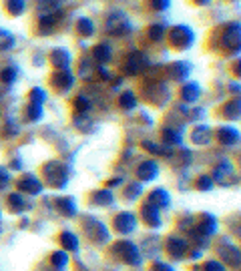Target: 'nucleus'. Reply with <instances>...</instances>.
Instances as JSON below:
<instances>
[{"mask_svg":"<svg viewBox=\"0 0 241 271\" xmlns=\"http://www.w3.org/2000/svg\"><path fill=\"white\" fill-rule=\"evenodd\" d=\"M36 14L42 34H48L54 28V24L62 18V10L56 0H36Z\"/></svg>","mask_w":241,"mask_h":271,"instance_id":"f257e3e1","label":"nucleus"},{"mask_svg":"<svg viewBox=\"0 0 241 271\" xmlns=\"http://www.w3.org/2000/svg\"><path fill=\"white\" fill-rule=\"evenodd\" d=\"M165 36H169L171 46H173V48H177V50L191 48V44L195 42V32L191 30V26H185V24L171 26V28H169V32H167Z\"/></svg>","mask_w":241,"mask_h":271,"instance_id":"f03ea898","label":"nucleus"},{"mask_svg":"<svg viewBox=\"0 0 241 271\" xmlns=\"http://www.w3.org/2000/svg\"><path fill=\"white\" fill-rule=\"evenodd\" d=\"M133 30V24L125 12H111L107 18V32L113 36H127Z\"/></svg>","mask_w":241,"mask_h":271,"instance_id":"7ed1b4c3","label":"nucleus"},{"mask_svg":"<svg viewBox=\"0 0 241 271\" xmlns=\"http://www.w3.org/2000/svg\"><path fill=\"white\" fill-rule=\"evenodd\" d=\"M149 69V56L141 50H135L127 56V62H125V73L127 75H143L145 71Z\"/></svg>","mask_w":241,"mask_h":271,"instance_id":"20e7f679","label":"nucleus"},{"mask_svg":"<svg viewBox=\"0 0 241 271\" xmlns=\"http://www.w3.org/2000/svg\"><path fill=\"white\" fill-rule=\"evenodd\" d=\"M213 181H215L217 185H221V187H231V185H237L239 177H237L235 169H233L229 163H221V165H217L215 171H213Z\"/></svg>","mask_w":241,"mask_h":271,"instance_id":"39448f33","label":"nucleus"},{"mask_svg":"<svg viewBox=\"0 0 241 271\" xmlns=\"http://www.w3.org/2000/svg\"><path fill=\"white\" fill-rule=\"evenodd\" d=\"M239 22H233L229 24L225 30H223V36H221V44L227 48V50H233V52H239L241 46V30H239Z\"/></svg>","mask_w":241,"mask_h":271,"instance_id":"423d86ee","label":"nucleus"},{"mask_svg":"<svg viewBox=\"0 0 241 271\" xmlns=\"http://www.w3.org/2000/svg\"><path fill=\"white\" fill-rule=\"evenodd\" d=\"M44 175L48 177V181H50V185H54V187H64L66 185V179H68V175H66V169L60 165V163H48L46 167H44Z\"/></svg>","mask_w":241,"mask_h":271,"instance_id":"0eeeda50","label":"nucleus"},{"mask_svg":"<svg viewBox=\"0 0 241 271\" xmlns=\"http://www.w3.org/2000/svg\"><path fill=\"white\" fill-rule=\"evenodd\" d=\"M117 249H119V253H121L123 261L131 263V265H139V263H141L139 249H137V247H135L131 241H121V243L117 245Z\"/></svg>","mask_w":241,"mask_h":271,"instance_id":"6e6552de","label":"nucleus"},{"mask_svg":"<svg viewBox=\"0 0 241 271\" xmlns=\"http://www.w3.org/2000/svg\"><path fill=\"white\" fill-rule=\"evenodd\" d=\"M115 225L119 233H133L137 229V217L133 213H121L115 219Z\"/></svg>","mask_w":241,"mask_h":271,"instance_id":"1a4fd4ad","label":"nucleus"},{"mask_svg":"<svg viewBox=\"0 0 241 271\" xmlns=\"http://www.w3.org/2000/svg\"><path fill=\"white\" fill-rule=\"evenodd\" d=\"M72 85H74V77H72L70 71H58V73H54V77H52V87L54 89L68 91Z\"/></svg>","mask_w":241,"mask_h":271,"instance_id":"9d476101","label":"nucleus"},{"mask_svg":"<svg viewBox=\"0 0 241 271\" xmlns=\"http://www.w3.org/2000/svg\"><path fill=\"white\" fill-rule=\"evenodd\" d=\"M137 175H139L141 181H151V179H155L159 175V165L153 159H149V161H145V163L139 165Z\"/></svg>","mask_w":241,"mask_h":271,"instance_id":"9b49d317","label":"nucleus"},{"mask_svg":"<svg viewBox=\"0 0 241 271\" xmlns=\"http://www.w3.org/2000/svg\"><path fill=\"white\" fill-rule=\"evenodd\" d=\"M50 60H52V64H54L58 71H68L70 54H68V50H64V48H56V50H52Z\"/></svg>","mask_w":241,"mask_h":271,"instance_id":"f8f14e48","label":"nucleus"},{"mask_svg":"<svg viewBox=\"0 0 241 271\" xmlns=\"http://www.w3.org/2000/svg\"><path fill=\"white\" fill-rule=\"evenodd\" d=\"M18 189L24 193H30V195H38L42 191V183L36 177H22L18 181Z\"/></svg>","mask_w":241,"mask_h":271,"instance_id":"ddd939ff","label":"nucleus"},{"mask_svg":"<svg viewBox=\"0 0 241 271\" xmlns=\"http://www.w3.org/2000/svg\"><path fill=\"white\" fill-rule=\"evenodd\" d=\"M215 137H217V141L221 145H237V141H239V133L233 127H221V129H217Z\"/></svg>","mask_w":241,"mask_h":271,"instance_id":"4468645a","label":"nucleus"},{"mask_svg":"<svg viewBox=\"0 0 241 271\" xmlns=\"http://www.w3.org/2000/svg\"><path fill=\"white\" fill-rule=\"evenodd\" d=\"M211 129L207 127V125H197L195 129H193V133H191V141L195 143V145H209L211 143Z\"/></svg>","mask_w":241,"mask_h":271,"instance_id":"2eb2a0df","label":"nucleus"},{"mask_svg":"<svg viewBox=\"0 0 241 271\" xmlns=\"http://www.w3.org/2000/svg\"><path fill=\"white\" fill-rule=\"evenodd\" d=\"M93 58L101 64L109 62L113 58V50H111V44L109 42H99L95 48H93Z\"/></svg>","mask_w":241,"mask_h":271,"instance_id":"dca6fc26","label":"nucleus"},{"mask_svg":"<svg viewBox=\"0 0 241 271\" xmlns=\"http://www.w3.org/2000/svg\"><path fill=\"white\" fill-rule=\"evenodd\" d=\"M141 215H143V219L147 221V225H155V227L161 225V215H159V209H157L155 205L145 203L143 209H141Z\"/></svg>","mask_w":241,"mask_h":271,"instance_id":"f3484780","label":"nucleus"},{"mask_svg":"<svg viewBox=\"0 0 241 271\" xmlns=\"http://www.w3.org/2000/svg\"><path fill=\"white\" fill-rule=\"evenodd\" d=\"M189 71H191L189 64H185L183 60H177V62L169 64V77L173 81H185L189 77Z\"/></svg>","mask_w":241,"mask_h":271,"instance_id":"a211bd4d","label":"nucleus"},{"mask_svg":"<svg viewBox=\"0 0 241 271\" xmlns=\"http://www.w3.org/2000/svg\"><path fill=\"white\" fill-rule=\"evenodd\" d=\"M167 249H169V253L173 257H181L187 251V241L181 239V237H169L167 239Z\"/></svg>","mask_w":241,"mask_h":271,"instance_id":"6ab92c4d","label":"nucleus"},{"mask_svg":"<svg viewBox=\"0 0 241 271\" xmlns=\"http://www.w3.org/2000/svg\"><path fill=\"white\" fill-rule=\"evenodd\" d=\"M149 201H151V205H155L157 209L169 207V203H171V199H169V193H167L165 189H155V191L151 193Z\"/></svg>","mask_w":241,"mask_h":271,"instance_id":"aec40b11","label":"nucleus"},{"mask_svg":"<svg viewBox=\"0 0 241 271\" xmlns=\"http://www.w3.org/2000/svg\"><path fill=\"white\" fill-rule=\"evenodd\" d=\"M199 95H201V89H199L197 83H187V85L183 87V91H181V99H183L185 103H195V101L199 99Z\"/></svg>","mask_w":241,"mask_h":271,"instance_id":"412c9836","label":"nucleus"},{"mask_svg":"<svg viewBox=\"0 0 241 271\" xmlns=\"http://www.w3.org/2000/svg\"><path fill=\"white\" fill-rule=\"evenodd\" d=\"M56 207H58V211H60L62 215H66V217H72V215L76 213V209H74V199H72V197L56 199Z\"/></svg>","mask_w":241,"mask_h":271,"instance_id":"4be33fe9","label":"nucleus"},{"mask_svg":"<svg viewBox=\"0 0 241 271\" xmlns=\"http://www.w3.org/2000/svg\"><path fill=\"white\" fill-rule=\"evenodd\" d=\"M93 201L99 203V205H113L115 203V197H113V193L109 189H101V191H95Z\"/></svg>","mask_w":241,"mask_h":271,"instance_id":"5701e85b","label":"nucleus"},{"mask_svg":"<svg viewBox=\"0 0 241 271\" xmlns=\"http://www.w3.org/2000/svg\"><path fill=\"white\" fill-rule=\"evenodd\" d=\"M76 30H78L83 36H93V34H95V24H93V20H89L87 16H83V18H78V22H76Z\"/></svg>","mask_w":241,"mask_h":271,"instance_id":"b1692460","label":"nucleus"},{"mask_svg":"<svg viewBox=\"0 0 241 271\" xmlns=\"http://www.w3.org/2000/svg\"><path fill=\"white\" fill-rule=\"evenodd\" d=\"M119 105H121V109H125V111H133V109L137 107V97H135V93H131V91L123 93L121 99H119Z\"/></svg>","mask_w":241,"mask_h":271,"instance_id":"393cba45","label":"nucleus"},{"mask_svg":"<svg viewBox=\"0 0 241 271\" xmlns=\"http://www.w3.org/2000/svg\"><path fill=\"white\" fill-rule=\"evenodd\" d=\"M24 6H26L24 0H6V2H4V8H6L12 16H20V14L24 12Z\"/></svg>","mask_w":241,"mask_h":271,"instance_id":"a878e982","label":"nucleus"},{"mask_svg":"<svg viewBox=\"0 0 241 271\" xmlns=\"http://www.w3.org/2000/svg\"><path fill=\"white\" fill-rule=\"evenodd\" d=\"M165 34H167V30H165L163 24H151V26H149V38H151L153 42H161V40L165 38Z\"/></svg>","mask_w":241,"mask_h":271,"instance_id":"bb28decb","label":"nucleus"},{"mask_svg":"<svg viewBox=\"0 0 241 271\" xmlns=\"http://www.w3.org/2000/svg\"><path fill=\"white\" fill-rule=\"evenodd\" d=\"M24 115H26V119L28 121H38L40 117H42V105H34V103H28V107H26V111H24Z\"/></svg>","mask_w":241,"mask_h":271,"instance_id":"cd10ccee","label":"nucleus"},{"mask_svg":"<svg viewBox=\"0 0 241 271\" xmlns=\"http://www.w3.org/2000/svg\"><path fill=\"white\" fill-rule=\"evenodd\" d=\"M199 229H201L205 235H211V233L217 229L215 219H213L211 215H203V217H201V223H199Z\"/></svg>","mask_w":241,"mask_h":271,"instance_id":"c85d7f7f","label":"nucleus"},{"mask_svg":"<svg viewBox=\"0 0 241 271\" xmlns=\"http://www.w3.org/2000/svg\"><path fill=\"white\" fill-rule=\"evenodd\" d=\"M60 241H62V245H64L68 251H76V249H78V241H76V235H74V233L64 231V233L60 235Z\"/></svg>","mask_w":241,"mask_h":271,"instance_id":"c756f323","label":"nucleus"},{"mask_svg":"<svg viewBox=\"0 0 241 271\" xmlns=\"http://www.w3.org/2000/svg\"><path fill=\"white\" fill-rule=\"evenodd\" d=\"M74 109H76L78 115H87V113L91 111V101H89L85 95H78V97L74 99Z\"/></svg>","mask_w":241,"mask_h":271,"instance_id":"7c9ffc66","label":"nucleus"},{"mask_svg":"<svg viewBox=\"0 0 241 271\" xmlns=\"http://www.w3.org/2000/svg\"><path fill=\"white\" fill-rule=\"evenodd\" d=\"M143 147H145L147 151L155 153V155H171V153H173V151H171V147L167 149V147H163V145H159V143H151V141H145V143H143Z\"/></svg>","mask_w":241,"mask_h":271,"instance_id":"2f4dec72","label":"nucleus"},{"mask_svg":"<svg viewBox=\"0 0 241 271\" xmlns=\"http://www.w3.org/2000/svg\"><path fill=\"white\" fill-rule=\"evenodd\" d=\"M12 46H14V36H12V32L0 30V52H2V50H10Z\"/></svg>","mask_w":241,"mask_h":271,"instance_id":"473e14b6","label":"nucleus"},{"mask_svg":"<svg viewBox=\"0 0 241 271\" xmlns=\"http://www.w3.org/2000/svg\"><path fill=\"white\" fill-rule=\"evenodd\" d=\"M225 117L227 119H239V99L225 105Z\"/></svg>","mask_w":241,"mask_h":271,"instance_id":"72a5a7b5","label":"nucleus"},{"mask_svg":"<svg viewBox=\"0 0 241 271\" xmlns=\"http://www.w3.org/2000/svg\"><path fill=\"white\" fill-rule=\"evenodd\" d=\"M16 75H18V69L10 64V66L2 69V73H0V79H2L4 83H14V81H16Z\"/></svg>","mask_w":241,"mask_h":271,"instance_id":"f704fd0d","label":"nucleus"},{"mask_svg":"<svg viewBox=\"0 0 241 271\" xmlns=\"http://www.w3.org/2000/svg\"><path fill=\"white\" fill-rule=\"evenodd\" d=\"M66 263H68V255H66L64 251H56V253H52V265H54V267L64 269Z\"/></svg>","mask_w":241,"mask_h":271,"instance_id":"c9c22d12","label":"nucleus"},{"mask_svg":"<svg viewBox=\"0 0 241 271\" xmlns=\"http://www.w3.org/2000/svg\"><path fill=\"white\" fill-rule=\"evenodd\" d=\"M163 139H165V145H179V143H181V135L175 133L171 127L163 131Z\"/></svg>","mask_w":241,"mask_h":271,"instance_id":"e433bc0d","label":"nucleus"},{"mask_svg":"<svg viewBox=\"0 0 241 271\" xmlns=\"http://www.w3.org/2000/svg\"><path fill=\"white\" fill-rule=\"evenodd\" d=\"M44 101H46V93H44L42 89L34 87V89L30 91V103H34V105H42Z\"/></svg>","mask_w":241,"mask_h":271,"instance_id":"4c0bfd02","label":"nucleus"},{"mask_svg":"<svg viewBox=\"0 0 241 271\" xmlns=\"http://www.w3.org/2000/svg\"><path fill=\"white\" fill-rule=\"evenodd\" d=\"M8 203L12 205V211H20L24 207V199L18 195V193H10L8 195Z\"/></svg>","mask_w":241,"mask_h":271,"instance_id":"58836bf2","label":"nucleus"},{"mask_svg":"<svg viewBox=\"0 0 241 271\" xmlns=\"http://www.w3.org/2000/svg\"><path fill=\"white\" fill-rule=\"evenodd\" d=\"M197 187H199L201 191H211V187H213V179H211L209 175H201L199 181H197Z\"/></svg>","mask_w":241,"mask_h":271,"instance_id":"ea45409f","label":"nucleus"},{"mask_svg":"<svg viewBox=\"0 0 241 271\" xmlns=\"http://www.w3.org/2000/svg\"><path fill=\"white\" fill-rule=\"evenodd\" d=\"M171 6V0H151V8L157 12H165Z\"/></svg>","mask_w":241,"mask_h":271,"instance_id":"a19ab883","label":"nucleus"},{"mask_svg":"<svg viewBox=\"0 0 241 271\" xmlns=\"http://www.w3.org/2000/svg\"><path fill=\"white\" fill-rule=\"evenodd\" d=\"M81 77H83V79H87V81L93 77V64H89V66H87V60H83V64H81Z\"/></svg>","mask_w":241,"mask_h":271,"instance_id":"79ce46f5","label":"nucleus"},{"mask_svg":"<svg viewBox=\"0 0 241 271\" xmlns=\"http://www.w3.org/2000/svg\"><path fill=\"white\" fill-rule=\"evenodd\" d=\"M203 271H225V267L219 263V261H207L203 265Z\"/></svg>","mask_w":241,"mask_h":271,"instance_id":"37998d69","label":"nucleus"},{"mask_svg":"<svg viewBox=\"0 0 241 271\" xmlns=\"http://www.w3.org/2000/svg\"><path fill=\"white\" fill-rule=\"evenodd\" d=\"M141 195V185H131L129 187V193H127V199H135V197H139Z\"/></svg>","mask_w":241,"mask_h":271,"instance_id":"c03bdc74","label":"nucleus"},{"mask_svg":"<svg viewBox=\"0 0 241 271\" xmlns=\"http://www.w3.org/2000/svg\"><path fill=\"white\" fill-rule=\"evenodd\" d=\"M8 181H10V175H8V173H6V171L0 167V191H2V189L8 185Z\"/></svg>","mask_w":241,"mask_h":271,"instance_id":"a18cd8bd","label":"nucleus"},{"mask_svg":"<svg viewBox=\"0 0 241 271\" xmlns=\"http://www.w3.org/2000/svg\"><path fill=\"white\" fill-rule=\"evenodd\" d=\"M97 73H99V77H101L103 81H111V73H109V71H107V69H105L103 64H101V66L97 69Z\"/></svg>","mask_w":241,"mask_h":271,"instance_id":"49530a36","label":"nucleus"},{"mask_svg":"<svg viewBox=\"0 0 241 271\" xmlns=\"http://www.w3.org/2000/svg\"><path fill=\"white\" fill-rule=\"evenodd\" d=\"M151 271H173V269H171L169 265H165V263H157Z\"/></svg>","mask_w":241,"mask_h":271,"instance_id":"de8ad7c7","label":"nucleus"},{"mask_svg":"<svg viewBox=\"0 0 241 271\" xmlns=\"http://www.w3.org/2000/svg\"><path fill=\"white\" fill-rule=\"evenodd\" d=\"M121 183H123V179L119 177V179H113V181L109 183V187H117V185H121Z\"/></svg>","mask_w":241,"mask_h":271,"instance_id":"09e8293b","label":"nucleus"},{"mask_svg":"<svg viewBox=\"0 0 241 271\" xmlns=\"http://www.w3.org/2000/svg\"><path fill=\"white\" fill-rule=\"evenodd\" d=\"M193 2H195L197 6H207V4L211 2V0H193Z\"/></svg>","mask_w":241,"mask_h":271,"instance_id":"8fccbe9b","label":"nucleus"},{"mask_svg":"<svg viewBox=\"0 0 241 271\" xmlns=\"http://www.w3.org/2000/svg\"><path fill=\"white\" fill-rule=\"evenodd\" d=\"M229 91H231V93H233V91H235V93H239V85H237V83H235V85L231 83V85H229Z\"/></svg>","mask_w":241,"mask_h":271,"instance_id":"3c124183","label":"nucleus"}]
</instances>
